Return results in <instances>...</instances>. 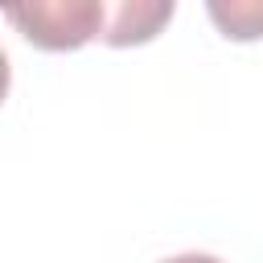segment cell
Here are the masks:
<instances>
[{"label": "cell", "instance_id": "obj_1", "mask_svg": "<svg viewBox=\"0 0 263 263\" xmlns=\"http://www.w3.org/2000/svg\"><path fill=\"white\" fill-rule=\"evenodd\" d=\"M4 21L16 25L29 45L66 53L103 37L107 4L103 0H33V4H8Z\"/></svg>", "mask_w": 263, "mask_h": 263}, {"label": "cell", "instance_id": "obj_2", "mask_svg": "<svg viewBox=\"0 0 263 263\" xmlns=\"http://www.w3.org/2000/svg\"><path fill=\"white\" fill-rule=\"evenodd\" d=\"M168 21H173V0H123V4H107L103 41L119 45V49L123 45H144Z\"/></svg>", "mask_w": 263, "mask_h": 263}, {"label": "cell", "instance_id": "obj_3", "mask_svg": "<svg viewBox=\"0 0 263 263\" xmlns=\"http://www.w3.org/2000/svg\"><path fill=\"white\" fill-rule=\"evenodd\" d=\"M210 21L230 41H259L263 37V0H210Z\"/></svg>", "mask_w": 263, "mask_h": 263}, {"label": "cell", "instance_id": "obj_4", "mask_svg": "<svg viewBox=\"0 0 263 263\" xmlns=\"http://www.w3.org/2000/svg\"><path fill=\"white\" fill-rule=\"evenodd\" d=\"M164 263H222V259L218 255H201V251H185V255H173Z\"/></svg>", "mask_w": 263, "mask_h": 263}, {"label": "cell", "instance_id": "obj_5", "mask_svg": "<svg viewBox=\"0 0 263 263\" xmlns=\"http://www.w3.org/2000/svg\"><path fill=\"white\" fill-rule=\"evenodd\" d=\"M8 82H12V70H8V53L0 49V103H4V95H8Z\"/></svg>", "mask_w": 263, "mask_h": 263}]
</instances>
